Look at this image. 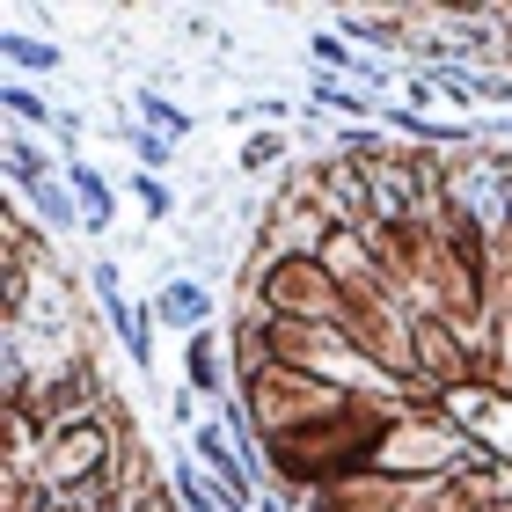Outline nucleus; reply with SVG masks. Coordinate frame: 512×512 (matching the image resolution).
Segmentation results:
<instances>
[{
  "label": "nucleus",
  "instance_id": "f257e3e1",
  "mask_svg": "<svg viewBox=\"0 0 512 512\" xmlns=\"http://www.w3.org/2000/svg\"><path fill=\"white\" fill-rule=\"evenodd\" d=\"M395 425H403V410H388L381 395H359L352 388L330 417H315V425H300L286 439H264V461L286 483H300V491H330V483H344V476L381 469Z\"/></svg>",
  "mask_w": 512,
  "mask_h": 512
},
{
  "label": "nucleus",
  "instance_id": "f03ea898",
  "mask_svg": "<svg viewBox=\"0 0 512 512\" xmlns=\"http://www.w3.org/2000/svg\"><path fill=\"white\" fill-rule=\"evenodd\" d=\"M330 330L344 337L352 359L381 366V374H395V381H417V315L388 286H352Z\"/></svg>",
  "mask_w": 512,
  "mask_h": 512
},
{
  "label": "nucleus",
  "instance_id": "7ed1b4c3",
  "mask_svg": "<svg viewBox=\"0 0 512 512\" xmlns=\"http://www.w3.org/2000/svg\"><path fill=\"white\" fill-rule=\"evenodd\" d=\"M344 395H352V388L322 381V374H308V366H264V374L242 381V417L264 439H286L300 425H315V417H330Z\"/></svg>",
  "mask_w": 512,
  "mask_h": 512
},
{
  "label": "nucleus",
  "instance_id": "20e7f679",
  "mask_svg": "<svg viewBox=\"0 0 512 512\" xmlns=\"http://www.w3.org/2000/svg\"><path fill=\"white\" fill-rule=\"evenodd\" d=\"M337 308H344V286L330 278V264H322L315 249H286V256L264 264V315H278V322H322V330H330Z\"/></svg>",
  "mask_w": 512,
  "mask_h": 512
},
{
  "label": "nucleus",
  "instance_id": "39448f33",
  "mask_svg": "<svg viewBox=\"0 0 512 512\" xmlns=\"http://www.w3.org/2000/svg\"><path fill=\"white\" fill-rule=\"evenodd\" d=\"M432 483L417 476H395V469H366V476H344L330 491H315V512H425Z\"/></svg>",
  "mask_w": 512,
  "mask_h": 512
},
{
  "label": "nucleus",
  "instance_id": "423d86ee",
  "mask_svg": "<svg viewBox=\"0 0 512 512\" xmlns=\"http://www.w3.org/2000/svg\"><path fill=\"white\" fill-rule=\"evenodd\" d=\"M417 388H476V337L417 315Z\"/></svg>",
  "mask_w": 512,
  "mask_h": 512
},
{
  "label": "nucleus",
  "instance_id": "0eeeda50",
  "mask_svg": "<svg viewBox=\"0 0 512 512\" xmlns=\"http://www.w3.org/2000/svg\"><path fill=\"white\" fill-rule=\"evenodd\" d=\"M454 447H461L454 425H417V417H403V425H395V439H388V454H381V469L417 476V483H439V476L461 469Z\"/></svg>",
  "mask_w": 512,
  "mask_h": 512
},
{
  "label": "nucleus",
  "instance_id": "6e6552de",
  "mask_svg": "<svg viewBox=\"0 0 512 512\" xmlns=\"http://www.w3.org/2000/svg\"><path fill=\"white\" fill-rule=\"evenodd\" d=\"M103 461H110V432L96 425V417H74V425H59L52 432V447H44V483H88V476H103Z\"/></svg>",
  "mask_w": 512,
  "mask_h": 512
},
{
  "label": "nucleus",
  "instance_id": "1a4fd4ad",
  "mask_svg": "<svg viewBox=\"0 0 512 512\" xmlns=\"http://www.w3.org/2000/svg\"><path fill=\"white\" fill-rule=\"evenodd\" d=\"M264 322H271V366H308L315 374L322 344H344L337 330H322V322H278V315H264Z\"/></svg>",
  "mask_w": 512,
  "mask_h": 512
},
{
  "label": "nucleus",
  "instance_id": "9d476101",
  "mask_svg": "<svg viewBox=\"0 0 512 512\" xmlns=\"http://www.w3.org/2000/svg\"><path fill=\"white\" fill-rule=\"evenodd\" d=\"M74 191H81V205H88V227H103V220H110V191H103V176L74 169Z\"/></svg>",
  "mask_w": 512,
  "mask_h": 512
},
{
  "label": "nucleus",
  "instance_id": "9b49d317",
  "mask_svg": "<svg viewBox=\"0 0 512 512\" xmlns=\"http://www.w3.org/2000/svg\"><path fill=\"white\" fill-rule=\"evenodd\" d=\"M191 381L205 395H213V381H220V359H213V344H205V337H191Z\"/></svg>",
  "mask_w": 512,
  "mask_h": 512
},
{
  "label": "nucleus",
  "instance_id": "f8f14e48",
  "mask_svg": "<svg viewBox=\"0 0 512 512\" xmlns=\"http://www.w3.org/2000/svg\"><path fill=\"white\" fill-rule=\"evenodd\" d=\"M491 264H498V271L512 278V205H505V213L491 220Z\"/></svg>",
  "mask_w": 512,
  "mask_h": 512
},
{
  "label": "nucleus",
  "instance_id": "ddd939ff",
  "mask_svg": "<svg viewBox=\"0 0 512 512\" xmlns=\"http://www.w3.org/2000/svg\"><path fill=\"white\" fill-rule=\"evenodd\" d=\"M52 512H96V505H52Z\"/></svg>",
  "mask_w": 512,
  "mask_h": 512
}]
</instances>
